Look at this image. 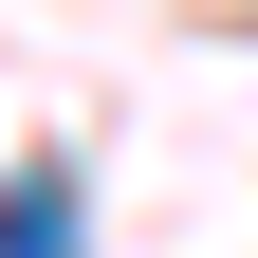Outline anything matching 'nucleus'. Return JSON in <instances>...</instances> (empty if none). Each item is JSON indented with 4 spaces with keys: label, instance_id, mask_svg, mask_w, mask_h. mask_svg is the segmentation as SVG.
<instances>
[{
    "label": "nucleus",
    "instance_id": "nucleus-1",
    "mask_svg": "<svg viewBox=\"0 0 258 258\" xmlns=\"http://www.w3.org/2000/svg\"><path fill=\"white\" fill-rule=\"evenodd\" d=\"M19 258H74V166H19Z\"/></svg>",
    "mask_w": 258,
    "mask_h": 258
}]
</instances>
